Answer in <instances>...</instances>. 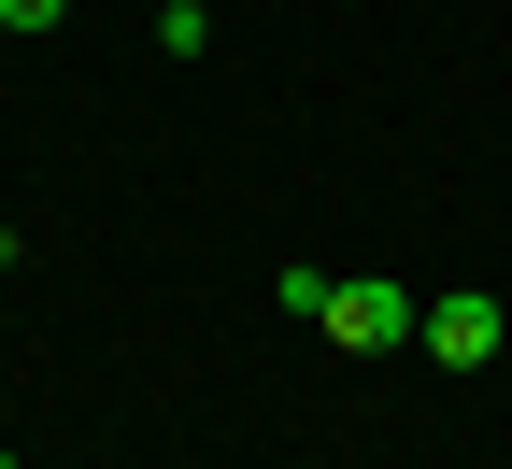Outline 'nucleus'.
<instances>
[{
    "instance_id": "nucleus-1",
    "label": "nucleus",
    "mask_w": 512,
    "mask_h": 469,
    "mask_svg": "<svg viewBox=\"0 0 512 469\" xmlns=\"http://www.w3.org/2000/svg\"><path fill=\"white\" fill-rule=\"evenodd\" d=\"M413 327H427L413 285H342V271H328V299H313V342H342V356H399Z\"/></svg>"
},
{
    "instance_id": "nucleus-3",
    "label": "nucleus",
    "mask_w": 512,
    "mask_h": 469,
    "mask_svg": "<svg viewBox=\"0 0 512 469\" xmlns=\"http://www.w3.org/2000/svg\"><path fill=\"white\" fill-rule=\"evenodd\" d=\"M57 15H72V0H0V43H15V29H57Z\"/></svg>"
},
{
    "instance_id": "nucleus-4",
    "label": "nucleus",
    "mask_w": 512,
    "mask_h": 469,
    "mask_svg": "<svg viewBox=\"0 0 512 469\" xmlns=\"http://www.w3.org/2000/svg\"><path fill=\"white\" fill-rule=\"evenodd\" d=\"M0 256H15V228H0Z\"/></svg>"
},
{
    "instance_id": "nucleus-2",
    "label": "nucleus",
    "mask_w": 512,
    "mask_h": 469,
    "mask_svg": "<svg viewBox=\"0 0 512 469\" xmlns=\"http://www.w3.org/2000/svg\"><path fill=\"white\" fill-rule=\"evenodd\" d=\"M413 342H427L441 370H484V356H498V299H470V285H456V299H427Z\"/></svg>"
}]
</instances>
